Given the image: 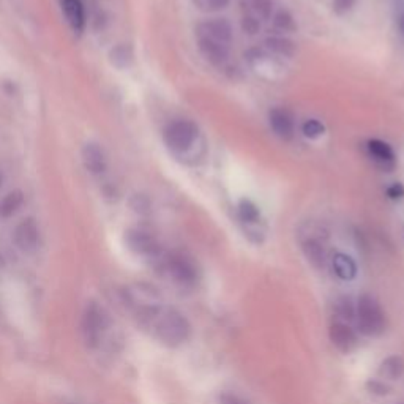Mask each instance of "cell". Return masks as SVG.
<instances>
[{
	"label": "cell",
	"instance_id": "6da1fadb",
	"mask_svg": "<svg viewBox=\"0 0 404 404\" xmlns=\"http://www.w3.org/2000/svg\"><path fill=\"white\" fill-rule=\"evenodd\" d=\"M138 313L152 326L160 341L168 346H180L191 335V324L185 315L176 308L161 306L160 301L141 306L138 308Z\"/></svg>",
	"mask_w": 404,
	"mask_h": 404
},
{
	"label": "cell",
	"instance_id": "7a4b0ae2",
	"mask_svg": "<svg viewBox=\"0 0 404 404\" xmlns=\"http://www.w3.org/2000/svg\"><path fill=\"white\" fill-rule=\"evenodd\" d=\"M355 317H357L359 330L366 337H379L385 330V315L382 311L379 301L368 294L359 297L355 306Z\"/></svg>",
	"mask_w": 404,
	"mask_h": 404
},
{
	"label": "cell",
	"instance_id": "3957f363",
	"mask_svg": "<svg viewBox=\"0 0 404 404\" xmlns=\"http://www.w3.org/2000/svg\"><path fill=\"white\" fill-rule=\"evenodd\" d=\"M198 136V128L190 120H174L163 133L164 142L174 152H183L191 147Z\"/></svg>",
	"mask_w": 404,
	"mask_h": 404
},
{
	"label": "cell",
	"instance_id": "277c9868",
	"mask_svg": "<svg viewBox=\"0 0 404 404\" xmlns=\"http://www.w3.org/2000/svg\"><path fill=\"white\" fill-rule=\"evenodd\" d=\"M166 268H168L171 278L177 284H180V286L191 288L198 281V270L195 262L185 255H180V253H174V255L168 257Z\"/></svg>",
	"mask_w": 404,
	"mask_h": 404
},
{
	"label": "cell",
	"instance_id": "5b68a950",
	"mask_svg": "<svg viewBox=\"0 0 404 404\" xmlns=\"http://www.w3.org/2000/svg\"><path fill=\"white\" fill-rule=\"evenodd\" d=\"M198 39H207L229 45L233 39V27L226 19H212L201 23L196 29Z\"/></svg>",
	"mask_w": 404,
	"mask_h": 404
},
{
	"label": "cell",
	"instance_id": "8992f818",
	"mask_svg": "<svg viewBox=\"0 0 404 404\" xmlns=\"http://www.w3.org/2000/svg\"><path fill=\"white\" fill-rule=\"evenodd\" d=\"M40 240V229L34 218H25L14 229V244L23 251H34Z\"/></svg>",
	"mask_w": 404,
	"mask_h": 404
},
{
	"label": "cell",
	"instance_id": "52a82bcc",
	"mask_svg": "<svg viewBox=\"0 0 404 404\" xmlns=\"http://www.w3.org/2000/svg\"><path fill=\"white\" fill-rule=\"evenodd\" d=\"M328 338L333 346L341 352H351L352 349L357 346V333L354 332V328L349 327L344 322H335L328 328Z\"/></svg>",
	"mask_w": 404,
	"mask_h": 404
},
{
	"label": "cell",
	"instance_id": "ba28073f",
	"mask_svg": "<svg viewBox=\"0 0 404 404\" xmlns=\"http://www.w3.org/2000/svg\"><path fill=\"white\" fill-rule=\"evenodd\" d=\"M81 160H83L84 168L92 176H101L107 168V160L103 149L95 142L84 144L83 152H81Z\"/></svg>",
	"mask_w": 404,
	"mask_h": 404
},
{
	"label": "cell",
	"instance_id": "9c48e42d",
	"mask_svg": "<svg viewBox=\"0 0 404 404\" xmlns=\"http://www.w3.org/2000/svg\"><path fill=\"white\" fill-rule=\"evenodd\" d=\"M127 244L134 253H138V255H142V256H155L158 255L160 251L157 240H155L149 233H145V231H141V229L128 231Z\"/></svg>",
	"mask_w": 404,
	"mask_h": 404
},
{
	"label": "cell",
	"instance_id": "30bf717a",
	"mask_svg": "<svg viewBox=\"0 0 404 404\" xmlns=\"http://www.w3.org/2000/svg\"><path fill=\"white\" fill-rule=\"evenodd\" d=\"M61 8L68 25L72 27L73 32L81 34L85 27V8L83 0H59Z\"/></svg>",
	"mask_w": 404,
	"mask_h": 404
},
{
	"label": "cell",
	"instance_id": "8fae6325",
	"mask_svg": "<svg viewBox=\"0 0 404 404\" xmlns=\"http://www.w3.org/2000/svg\"><path fill=\"white\" fill-rule=\"evenodd\" d=\"M301 251L311 266L316 268H324L327 262V251L324 244L316 237H308L301 242Z\"/></svg>",
	"mask_w": 404,
	"mask_h": 404
},
{
	"label": "cell",
	"instance_id": "7c38bea8",
	"mask_svg": "<svg viewBox=\"0 0 404 404\" xmlns=\"http://www.w3.org/2000/svg\"><path fill=\"white\" fill-rule=\"evenodd\" d=\"M270 127L278 138L289 141L294 136V122L286 109H273L270 112Z\"/></svg>",
	"mask_w": 404,
	"mask_h": 404
},
{
	"label": "cell",
	"instance_id": "4fadbf2b",
	"mask_svg": "<svg viewBox=\"0 0 404 404\" xmlns=\"http://www.w3.org/2000/svg\"><path fill=\"white\" fill-rule=\"evenodd\" d=\"M199 50L204 54V57L210 61L215 65H220L223 63L226 59H228L229 54V45H224V43L207 40V39H198Z\"/></svg>",
	"mask_w": 404,
	"mask_h": 404
},
{
	"label": "cell",
	"instance_id": "5bb4252c",
	"mask_svg": "<svg viewBox=\"0 0 404 404\" xmlns=\"http://www.w3.org/2000/svg\"><path fill=\"white\" fill-rule=\"evenodd\" d=\"M368 152L381 168L392 169L395 166V153L387 142L373 139V141L368 142Z\"/></svg>",
	"mask_w": 404,
	"mask_h": 404
},
{
	"label": "cell",
	"instance_id": "9a60e30c",
	"mask_svg": "<svg viewBox=\"0 0 404 404\" xmlns=\"http://www.w3.org/2000/svg\"><path fill=\"white\" fill-rule=\"evenodd\" d=\"M332 267L337 277L343 281H351L357 277V264L346 253H335L332 257Z\"/></svg>",
	"mask_w": 404,
	"mask_h": 404
},
{
	"label": "cell",
	"instance_id": "2e32d148",
	"mask_svg": "<svg viewBox=\"0 0 404 404\" xmlns=\"http://www.w3.org/2000/svg\"><path fill=\"white\" fill-rule=\"evenodd\" d=\"M404 374V360L400 355H389L379 366V376L387 381H398Z\"/></svg>",
	"mask_w": 404,
	"mask_h": 404
},
{
	"label": "cell",
	"instance_id": "e0dca14e",
	"mask_svg": "<svg viewBox=\"0 0 404 404\" xmlns=\"http://www.w3.org/2000/svg\"><path fill=\"white\" fill-rule=\"evenodd\" d=\"M23 204H24L23 191L14 190V191L7 193V195L0 199V218L3 220L12 218L13 215L18 213V210L21 209Z\"/></svg>",
	"mask_w": 404,
	"mask_h": 404
},
{
	"label": "cell",
	"instance_id": "ac0fdd59",
	"mask_svg": "<svg viewBox=\"0 0 404 404\" xmlns=\"http://www.w3.org/2000/svg\"><path fill=\"white\" fill-rule=\"evenodd\" d=\"M266 46L275 54L284 57H293L295 52V45L288 39H281V36H273V39L266 40Z\"/></svg>",
	"mask_w": 404,
	"mask_h": 404
},
{
	"label": "cell",
	"instance_id": "d6986e66",
	"mask_svg": "<svg viewBox=\"0 0 404 404\" xmlns=\"http://www.w3.org/2000/svg\"><path fill=\"white\" fill-rule=\"evenodd\" d=\"M239 217L244 223L253 224L259 220V209L250 199H242L239 204Z\"/></svg>",
	"mask_w": 404,
	"mask_h": 404
},
{
	"label": "cell",
	"instance_id": "ffe728a7",
	"mask_svg": "<svg viewBox=\"0 0 404 404\" xmlns=\"http://www.w3.org/2000/svg\"><path fill=\"white\" fill-rule=\"evenodd\" d=\"M273 12L272 0H250V14L256 16L257 19H268Z\"/></svg>",
	"mask_w": 404,
	"mask_h": 404
},
{
	"label": "cell",
	"instance_id": "44dd1931",
	"mask_svg": "<svg viewBox=\"0 0 404 404\" xmlns=\"http://www.w3.org/2000/svg\"><path fill=\"white\" fill-rule=\"evenodd\" d=\"M229 2L231 0H193V3H195L199 10L209 13L224 10L229 5Z\"/></svg>",
	"mask_w": 404,
	"mask_h": 404
},
{
	"label": "cell",
	"instance_id": "7402d4cb",
	"mask_svg": "<svg viewBox=\"0 0 404 404\" xmlns=\"http://www.w3.org/2000/svg\"><path fill=\"white\" fill-rule=\"evenodd\" d=\"M273 24H275V27H277V29L284 30V32L293 30L295 27L293 16H290L289 12H286V10H279V12L275 14Z\"/></svg>",
	"mask_w": 404,
	"mask_h": 404
},
{
	"label": "cell",
	"instance_id": "603a6c76",
	"mask_svg": "<svg viewBox=\"0 0 404 404\" xmlns=\"http://www.w3.org/2000/svg\"><path fill=\"white\" fill-rule=\"evenodd\" d=\"M301 130H304V134L306 138L313 139V138L321 136V134H324L326 128L319 120H316V118H310V120H306L304 123V128H301Z\"/></svg>",
	"mask_w": 404,
	"mask_h": 404
},
{
	"label": "cell",
	"instance_id": "cb8c5ba5",
	"mask_svg": "<svg viewBox=\"0 0 404 404\" xmlns=\"http://www.w3.org/2000/svg\"><path fill=\"white\" fill-rule=\"evenodd\" d=\"M337 313L343 317V319H354L355 308L351 299H339L337 301Z\"/></svg>",
	"mask_w": 404,
	"mask_h": 404
},
{
	"label": "cell",
	"instance_id": "d4e9b609",
	"mask_svg": "<svg viewBox=\"0 0 404 404\" xmlns=\"http://www.w3.org/2000/svg\"><path fill=\"white\" fill-rule=\"evenodd\" d=\"M242 27H244V30L246 32V34L255 35V34H257V32H259L261 23H259V19L256 18V16L246 13L244 16V19H242Z\"/></svg>",
	"mask_w": 404,
	"mask_h": 404
},
{
	"label": "cell",
	"instance_id": "484cf974",
	"mask_svg": "<svg viewBox=\"0 0 404 404\" xmlns=\"http://www.w3.org/2000/svg\"><path fill=\"white\" fill-rule=\"evenodd\" d=\"M218 403L220 404H251V401H248L246 398L237 395V393H233V392L220 393Z\"/></svg>",
	"mask_w": 404,
	"mask_h": 404
},
{
	"label": "cell",
	"instance_id": "4316f807",
	"mask_svg": "<svg viewBox=\"0 0 404 404\" xmlns=\"http://www.w3.org/2000/svg\"><path fill=\"white\" fill-rule=\"evenodd\" d=\"M366 387H368V390L371 393H374V395H379V396H384L389 393V387H387L384 382L382 381H378V379H371L368 381V384H366Z\"/></svg>",
	"mask_w": 404,
	"mask_h": 404
},
{
	"label": "cell",
	"instance_id": "83f0119b",
	"mask_svg": "<svg viewBox=\"0 0 404 404\" xmlns=\"http://www.w3.org/2000/svg\"><path fill=\"white\" fill-rule=\"evenodd\" d=\"M352 7H354V0H333V8H335V12L339 14L348 13Z\"/></svg>",
	"mask_w": 404,
	"mask_h": 404
},
{
	"label": "cell",
	"instance_id": "f1b7e54d",
	"mask_svg": "<svg viewBox=\"0 0 404 404\" xmlns=\"http://www.w3.org/2000/svg\"><path fill=\"white\" fill-rule=\"evenodd\" d=\"M387 193H389V196L392 199H401L404 196V187L401 183H395V185H392L389 190H387Z\"/></svg>",
	"mask_w": 404,
	"mask_h": 404
},
{
	"label": "cell",
	"instance_id": "f546056e",
	"mask_svg": "<svg viewBox=\"0 0 404 404\" xmlns=\"http://www.w3.org/2000/svg\"><path fill=\"white\" fill-rule=\"evenodd\" d=\"M396 25L400 29V34L404 36V8H400V12L396 13Z\"/></svg>",
	"mask_w": 404,
	"mask_h": 404
},
{
	"label": "cell",
	"instance_id": "4dcf8cb0",
	"mask_svg": "<svg viewBox=\"0 0 404 404\" xmlns=\"http://www.w3.org/2000/svg\"><path fill=\"white\" fill-rule=\"evenodd\" d=\"M2 183H3V176H2V172H0V187H2Z\"/></svg>",
	"mask_w": 404,
	"mask_h": 404
},
{
	"label": "cell",
	"instance_id": "1f68e13d",
	"mask_svg": "<svg viewBox=\"0 0 404 404\" xmlns=\"http://www.w3.org/2000/svg\"><path fill=\"white\" fill-rule=\"evenodd\" d=\"M401 404H404V403H401Z\"/></svg>",
	"mask_w": 404,
	"mask_h": 404
}]
</instances>
